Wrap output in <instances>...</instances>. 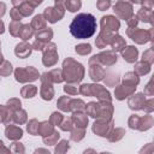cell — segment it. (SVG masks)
Returning a JSON list of instances; mask_svg holds the SVG:
<instances>
[{
    "instance_id": "obj_1",
    "label": "cell",
    "mask_w": 154,
    "mask_h": 154,
    "mask_svg": "<svg viewBox=\"0 0 154 154\" xmlns=\"http://www.w3.org/2000/svg\"><path fill=\"white\" fill-rule=\"evenodd\" d=\"M69 29L75 38H89L96 31V19L91 13H79L72 19Z\"/></svg>"
},
{
    "instance_id": "obj_2",
    "label": "cell",
    "mask_w": 154,
    "mask_h": 154,
    "mask_svg": "<svg viewBox=\"0 0 154 154\" xmlns=\"http://www.w3.org/2000/svg\"><path fill=\"white\" fill-rule=\"evenodd\" d=\"M83 75H84V70H83V66L72 60L71 58L66 59L64 61V78L69 82H79L82 78H83Z\"/></svg>"
},
{
    "instance_id": "obj_3",
    "label": "cell",
    "mask_w": 154,
    "mask_h": 154,
    "mask_svg": "<svg viewBox=\"0 0 154 154\" xmlns=\"http://www.w3.org/2000/svg\"><path fill=\"white\" fill-rule=\"evenodd\" d=\"M14 76H16V79L18 82H28V81H36L38 78V72L32 67V66H29L26 69H22V67H18L16 71H14Z\"/></svg>"
},
{
    "instance_id": "obj_4",
    "label": "cell",
    "mask_w": 154,
    "mask_h": 154,
    "mask_svg": "<svg viewBox=\"0 0 154 154\" xmlns=\"http://www.w3.org/2000/svg\"><path fill=\"white\" fill-rule=\"evenodd\" d=\"M42 51L43 53V65L46 66H52L58 61V54L55 52V45L54 43H48Z\"/></svg>"
},
{
    "instance_id": "obj_5",
    "label": "cell",
    "mask_w": 154,
    "mask_h": 154,
    "mask_svg": "<svg viewBox=\"0 0 154 154\" xmlns=\"http://www.w3.org/2000/svg\"><path fill=\"white\" fill-rule=\"evenodd\" d=\"M101 28L102 30H118L119 29V22L117 18L112 16H106L102 17L101 19Z\"/></svg>"
},
{
    "instance_id": "obj_6",
    "label": "cell",
    "mask_w": 154,
    "mask_h": 154,
    "mask_svg": "<svg viewBox=\"0 0 154 154\" xmlns=\"http://www.w3.org/2000/svg\"><path fill=\"white\" fill-rule=\"evenodd\" d=\"M31 49H32V48H31V46H30L29 43H26V42H20V43H18V45L16 46L14 53H16L17 57L24 59V58H26V57L30 55Z\"/></svg>"
},
{
    "instance_id": "obj_7",
    "label": "cell",
    "mask_w": 154,
    "mask_h": 154,
    "mask_svg": "<svg viewBox=\"0 0 154 154\" xmlns=\"http://www.w3.org/2000/svg\"><path fill=\"white\" fill-rule=\"evenodd\" d=\"M90 90H91V94H95L100 100H103V101L111 100L109 93L102 85H90Z\"/></svg>"
},
{
    "instance_id": "obj_8",
    "label": "cell",
    "mask_w": 154,
    "mask_h": 154,
    "mask_svg": "<svg viewBox=\"0 0 154 154\" xmlns=\"http://www.w3.org/2000/svg\"><path fill=\"white\" fill-rule=\"evenodd\" d=\"M5 134H6V137L10 138V140H17V138H20L22 135H23V131L20 128H17V126H8L6 130H5Z\"/></svg>"
},
{
    "instance_id": "obj_9",
    "label": "cell",
    "mask_w": 154,
    "mask_h": 154,
    "mask_svg": "<svg viewBox=\"0 0 154 154\" xmlns=\"http://www.w3.org/2000/svg\"><path fill=\"white\" fill-rule=\"evenodd\" d=\"M122 54L128 63H134L137 58V49L135 47H128L125 51L122 52Z\"/></svg>"
},
{
    "instance_id": "obj_10",
    "label": "cell",
    "mask_w": 154,
    "mask_h": 154,
    "mask_svg": "<svg viewBox=\"0 0 154 154\" xmlns=\"http://www.w3.org/2000/svg\"><path fill=\"white\" fill-rule=\"evenodd\" d=\"M97 58L106 65H112L117 61V55H114L112 52H106V53H101L97 55Z\"/></svg>"
},
{
    "instance_id": "obj_11",
    "label": "cell",
    "mask_w": 154,
    "mask_h": 154,
    "mask_svg": "<svg viewBox=\"0 0 154 154\" xmlns=\"http://www.w3.org/2000/svg\"><path fill=\"white\" fill-rule=\"evenodd\" d=\"M45 26H46V22H45V19H43V16L42 14H37V16H35V18L32 19V22H31V28H34V29H36V30H42V29H45Z\"/></svg>"
},
{
    "instance_id": "obj_12",
    "label": "cell",
    "mask_w": 154,
    "mask_h": 154,
    "mask_svg": "<svg viewBox=\"0 0 154 154\" xmlns=\"http://www.w3.org/2000/svg\"><path fill=\"white\" fill-rule=\"evenodd\" d=\"M52 36H53V31L51 30V29H42V30H40L37 34H36V38L37 40H41V41H43V42H46V41H49L51 38H52Z\"/></svg>"
},
{
    "instance_id": "obj_13",
    "label": "cell",
    "mask_w": 154,
    "mask_h": 154,
    "mask_svg": "<svg viewBox=\"0 0 154 154\" xmlns=\"http://www.w3.org/2000/svg\"><path fill=\"white\" fill-rule=\"evenodd\" d=\"M89 73H90V77L94 81H100V79H102L105 72H103V70L100 66H91Z\"/></svg>"
},
{
    "instance_id": "obj_14",
    "label": "cell",
    "mask_w": 154,
    "mask_h": 154,
    "mask_svg": "<svg viewBox=\"0 0 154 154\" xmlns=\"http://www.w3.org/2000/svg\"><path fill=\"white\" fill-rule=\"evenodd\" d=\"M108 36H111V35H109V32H108V31L102 30V31H101V34L99 35V37L96 38V46H99L100 48L105 47V46L109 42V38H106V37H108Z\"/></svg>"
},
{
    "instance_id": "obj_15",
    "label": "cell",
    "mask_w": 154,
    "mask_h": 154,
    "mask_svg": "<svg viewBox=\"0 0 154 154\" xmlns=\"http://www.w3.org/2000/svg\"><path fill=\"white\" fill-rule=\"evenodd\" d=\"M19 36L23 38V40H28L32 36V28L31 25H22L20 28V31H19Z\"/></svg>"
},
{
    "instance_id": "obj_16",
    "label": "cell",
    "mask_w": 154,
    "mask_h": 154,
    "mask_svg": "<svg viewBox=\"0 0 154 154\" xmlns=\"http://www.w3.org/2000/svg\"><path fill=\"white\" fill-rule=\"evenodd\" d=\"M81 0H66L65 1V7L70 11V12H76L77 10H79L81 7Z\"/></svg>"
},
{
    "instance_id": "obj_17",
    "label": "cell",
    "mask_w": 154,
    "mask_h": 154,
    "mask_svg": "<svg viewBox=\"0 0 154 154\" xmlns=\"http://www.w3.org/2000/svg\"><path fill=\"white\" fill-rule=\"evenodd\" d=\"M111 45H112L114 51H122L123 47L125 46V42H124V40L120 36H114V37H112Z\"/></svg>"
},
{
    "instance_id": "obj_18",
    "label": "cell",
    "mask_w": 154,
    "mask_h": 154,
    "mask_svg": "<svg viewBox=\"0 0 154 154\" xmlns=\"http://www.w3.org/2000/svg\"><path fill=\"white\" fill-rule=\"evenodd\" d=\"M36 91H37V88H36L35 85H25V87H23V89H22V95H23L24 97L29 99V97H32V96L36 94Z\"/></svg>"
},
{
    "instance_id": "obj_19",
    "label": "cell",
    "mask_w": 154,
    "mask_h": 154,
    "mask_svg": "<svg viewBox=\"0 0 154 154\" xmlns=\"http://www.w3.org/2000/svg\"><path fill=\"white\" fill-rule=\"evenodd\" d=\"M19 12H20V14H22L23 17H24V16H29V14H31V13L34 12V6H32L31 4L24 2V4L20 5Z\"/></svg>"
},
{
    "instance_id": "obj_20",
    "label": "cell",
    "mask_w": 154,
    "mask_h": 154,
    "mask_svg": "<svg viewBox=\"0 0 154 154\" xmlns=\"http://www.w3.org/2000/svg\"><path fill=\"white\" fill-rule=\"evenodd\" d=\"M70 101H71V99H69L67 96H63L58 101V107L60 109H63V111H71V108H70Z\"/></svg>"
},
{
    "instance_id": "obj_21",
    "label": "cell",
    "mask_w": 154,
    "mask_h": 154,
    "mask_svg": "<svg viewBox=\"0 0 154 154\" xmlns=\"http://www.w3.org/2000/svg\"><path fill=\"white\" fill-rule=\"evenodd\" d=\"M73 120L77 123L78 126L81 128H84L87 124H88V118L84 116V114H81V113H75L73 114Z\"/></svg>"
},
{
    "instance_id": "obj_22",
    "label": "cell",
    "mask_w": 154,
    "mask_h": 154,
    "mask_svg": "<svg viewBox=\"0 0 154 154\" xmlns=\"http://www.w3.org/2000/svg\"><path fill=\"white\" fill-rule=\"evenodd\" d=\"M20 28H22V24H20L18 20H12L11 24H10V32H11L13 36H19Z\"/></svg>"
},
{
    "instance_id": "obj_23",
    "label": "cell",
    "mask_w": 154,
    "mask_h": 154,
    "mask_svg": "<svg viewBox=\"0 0 154 154\" xmlns=\"http://www.w3.org/2000/svg\"><path fill=\"white\" fill-rule=\"evenodd\" d=\"M97 112H99V105H96L95 102H89L87 106V114L91 117H97Z\"/></svg>"
},
{
    "instance_id": "obj_24",
    "label": "cell",
    "mask_w": 154,
    "mask_h": 154,
    "mask_svg": "<svg viewBox=\"0 0 154 154\" xmlns=\"http://www.w3.org/2000/svg\"><path fill=\"white\" fill-rule=\"evenodd\" d=\"M13 119H14V122H17V123H19V124L24 123V122L26 120V113H25V111H23V109H20V108H19V111L17 109V111L14 112Z\"/></svg>"
},
{
    "instance_id": "obj_25",
    "label": "cell",
    "mask_w": 154,
    "mask_h": 154,
    "mask_svg": "<svg viewBox=\"0 0 154 154\" xmlns=\"http://www.w3.org/2000/svg\"><path fill=\"white\" fill-rule=\"evenodd\" d=\"M12 72V66L8 61H2V65L0 66V75L1 76H7Z\"/></svg>"
},
{
    "instance_id": "obj_26",
    "label": "cell",
    "mask_w": 154,
    "mask_h": 154,
    "mask_svg": "<svg viewBox=\"0 0 154 154\" xmlns=\"http://www.w3.org/2000/svg\"><path fill=\"white\" fill-rule=\"evenodd\" d=\"M76 52L79 54H88L91 52V46L88 43H83V45H78L76 46Z\"/></svg>"
},
{
    "instance_id": "obj_27",
    "label": "cell",
    "mask_w": 154,
    "mask_h": 154,
    "mask_svg": "<svg viewBox=\"0 0 154 154\" xmlns=\"http://www.w3.org/2000/svg\"><path fill=\"white\" fill-rule=\"evenodd\" d=\"M49 76H51V79L53 82H57V83H59V82H61L64 79L60 70H53L52 72H49Z\"/></svg>"
},
{
    "instance_id": "obj_28",
    "label": "cell",
    "mask_w": 154,
    "mask_h": 154,
    "mask_svg": "<svg viewBox=\"0 0 154 154\" xmlns=\"http://www.w3.org/2000/svg\"><path fill=\"white\" fill-rule=\"evenodd\" d=\"M84 102L82 100H71L70 101V108L71 109H77V111H81L84 108Z\"/></svg>"
},
{
    "instance_id": "obj_29",
    "label": "cell",
    "mask_w": 154,
    "mask_h": 154,
    "mask_svg": "<svg viewBox=\"0 0 154 154\" xmlns=\"http://www.w3.org/2000/svg\"><path fill=\"white\" fill-rule=\"evenodd\" d=\"M37 130H38V123H37L36 119H32V120L30 122V124L28 125V131H29L30 134L35 135V134H37Z\"/></svg>"
},
{
    "instance_id": "obj_30",
    "label": "cell",
    "mask_w": 154,
    "mask_h": 154,
    "mask_svg": "<svg viewBox=\"0 0 154 154\" xmlns=\"http://www.w3.org/2000/svg\"><path fill=\"white\" fill-rule=\"evenodd\" d=\"M96 6L100 11H105L111 6V0H99L96 2Z\"/></svg>"
},
{
    "instance_id": "obj_31",
    "label": "cell",
    "mask_w": 154,
    "mask_h": 154,
    "mask_svg": "<svg viewBox=\"0 0 154 154\" xmlns=\"http://www.w3.org/2000/svg\"><path fill=\"white\" fill-rule=\"evenodd\" d=\"M64 90H65L67 94H70V95H75V94H77V93H78L77 87H76V85H73V84H66V85L64 87Z\"/></svg>"
},
{
    "instance_id": "obj_32",
    "label": "cell",
    "mask_w": 154,
    "mask_h": 154,
    "mask_svg": "<svg viewBox=\"0 0 154 154\" xmlns=\"http://www.w3.org/2000/svg\"><path fill=\"white\" fill-rule=\"evenodd\" d=\"M7 106H8V108L18 109V108H20V101L17 100V99H11V100L7 101Z\"/></svg>"
},
{
    "instance_id": "obj_33",
    "label": "cell",
    "mask_w": 154,
    "mask_h": 154,
    "mask_svg": "<svg viewBox=\"0 0 154 154\" xmlns=\"http://www.w3.org/2000/svg\"><path fill=\"white\" fill-rule=\"evenodd\" d=\"M10 14H11V18L13 19V20H20L22 19V14H20V12H19V10H17V8H12L11 10V12H10Z\"/></svg>"
},
{
    "instance_id": "obj_34",
    "label": "cell",
    "mask_w": 154,
    "mask_h": 154,
    "mask_svg": "<svg viewBox=\"0 0 154 154\" xmlns=\"http://www.w3.org/2000/svg\"><path fill=\"white\" fill-rule=\"evenodd\" d=\"M61 119H63V116H61L60 113H58V112L53 113V114H52V117H51V122H52L54 125L59 124V123L61 122Z\"/></svg>"
},
{
    "instance_id": "obj_35",
    "label": "cell",
    "mask_w": 154,
    "mask_h": 154,
    "mask_svg": "<svg viewBox=\"0 0 154 154\" xmlns=\"http://www.w3.org/2000/svg\"><path fill=\"white\" fill-rule=\"evenodd\" d=\"M83 95H91V90H90V84H83L81 87V90H79Z\"/></svg>"
},
{
    "instance_id": "obj_36",
    "label": "cell",
    "mask_w": 154,
    "mask_h": 154,
    "mask_svg": "<svg viewBox=\"0 0 154 154\" xmlns=\"http://www.w3.org/2000/svg\"><path fill=\"white\" fill-rule=\"evenodd\" d=\"M32 47H34V49H36V51H42V49L45 48V42L41 41V40H36L35 43L32 45Z\"/></svg>"
},
{
    "instance_id": "obj_37",
    "label": "cell",
    "mask_w": 154,
    "mask_h": 154,
    "mask_svg": "<svg viewBox=\"0 0 154 154\" xmlns=\"http://www.w3.org/2000/svg\"><path fill=\"white\" fill-rule=\"evenodd\" d=\"M5 10H6V5L4 2H0V17L5 14Z\"/></svg>"
},
{
    "instance_id": "obj_38",
    "label": "cell",
    "mask_w": 154,
    "mask_h": 154,
    "mask_svg": "<svg viewBox=\"0 0 154 154\" xmlns=\"http://www.w3.org/2000/svg\"><path fill=\"white\" fill-rule=\"evenodd\" d=\"M24 2H25V0H12V4H13L14 6H19V5L24 4Z\"/></svg>"
},
{
    "instance_id": "obj_39",
    "label": "cell",
    "mask_w": 154,
    "mask_h": 154,
    "mask_svg": "<svg viewBox=\"0 0 154 154\" xmlns=\"http://www.w3.org/2000/svg\"><path fill=\"white\" fill-rule=\"evenodd\" d=\"M42 1H43V0H29V2H30L32 6H37V5H40Z\"/></svg>"
},
{
    "instance_id": "obj_40",
    "label": "cell",
    "mask_w": 154,
    "mask_h": 154,
    "mask_svg": "<svg viewBox=\"0 0 154 154\" xmlns=\"http://www.w3.org/2000/svg\"><path fill=\"white\" fill-rule=\"evenodd\" d=\"M4 32V23L0 20V34H2Z\"/></svg>"
},
{
    "instance_id": "obj_41",
    "label": "cell",
    "mask_w": 154,
    "mask_h": 154,
    "mask_svg": "<svg viewBox=\"0 0 154 154\" xmlns=\"http://www.w3.org/2000/svg\"><path fill=\"white\" fill-rule=\"evenodd\" d=\"M135 4H137V2H141V0H132Z\"/></svg>"
},
{
    "instance_id": "obj_42",
    "label": "cell",
    "mask_w": 154,
    "mask_h": 154,
    "mask_svg": "<svg viewBox=\"0 0 154 154\" xmlns=\"http://www.w3.org/2000/svg\"><path fill=\"white\" fill-rule=\"evenodd\" d=\"M2 61V55H1V53H0V63Z\"/></svg>"
}]
</instances>
